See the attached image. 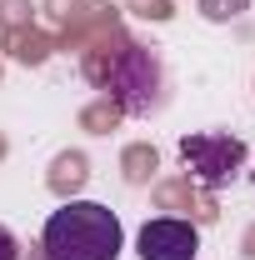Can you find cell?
Returning <instances> with one entry per match:
<instances>
[{"label": "cell", "instance_id": "6da1fadb", "mask_svg": "<svg viewBox=\"0 0 255 260\" xmlns=\"http://www.w3.org/2000/svg\"><path fill=\"white\" fill-rule=\"evenodd\" d=\"M125 230L100 200H65L40 230V260H120Z\"/></svg>", "mask_w": 255, "mask_h": 260}, {"label": "cell", "instance_id": "7a4b0ae2", "mask_svg": "<svg viewBox=\"0 0 255 260\" xmlns=\"http://www.w3.org/2000/svg\"><path fill=\"white\" fill-rule=\"evenodd\" d=\"M105 85H110V95L115 105L125 110V115H155L160 105H165V60H160L155 50H145V45H120L115 50V60L105 70Z\"/></svg>", "mask_w": 255, "mask_h": 260}, {"label": "cell", "instance_id": "3957f363", "mask_svg": "<svg viewBox=\"0 0 255 260\" xmlns=\"http://www.w3.org/2000/svg\"><path fill=\"white\" fill-rule=\"evenodd\" d=\"M180 160L190 170L200 185H225V180H235L240 175V165H245V140L240 135H225V130H195L180 140Z\"/></svg>", "mask_w": 255, "mask_h": 260}, {"label": "cell", "instance_id": "277c9868", "mask_svg": "<svg viewBox=\"0 0 255 260\" xmlns=\"http://www.w3.org/2000/svg\"><path fill=\"white\" fill-rule=\"evenodd\" d=\"M135 255L140 260H195L200 255V230L190 220H175V215H155L135 235Z\"/></svg>", "mask_w": 255, "mask_h": 260}, {"label": "cell", "instance_id": "5b68a950", "mask_svg": "<svg viewBox=\"0 0 255 260\" xmlns=\"http://www.w3.org/2000/svg\"><path fill=\"white\" fill-rule=\"evenodd\" d=\"M245 10V0H205V15L210 20H230V15H240Z\"/></svg>", "mask_w": 255, "mask_h": 260}, {"label": "cell", "instance_id": "8992f818", "mask_svg": "<svg viewBox=\"0 0 255 260\" xmlns=\"http://www.w3.org/2000/svg\"><path fill=\"white\" fill-rule=\"evenodd\" d=\"M0 260H20V240H15L5 225H0Z\"/></svg>", "mask_w": 255, "mask_h": 260}]
</instances>
